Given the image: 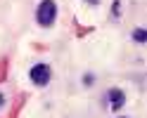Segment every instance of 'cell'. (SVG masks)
<instances>
[{
  "mask_svg": "<svg viewBox=\"0 0 147 118\" xmlns=\"http://www.w3.org/2000/svg\"><path fill=\"white\" fill-rule=\"evenodd\" d=\"M57 19V3L55 0H40L38 10H36V21H38L43 29H50Z\"/></svg>",
  "mask_w": 147,
  "mask_h": 118,
  "instance_id": "obj_1",
  "label": "cell"
},
{
  "mask_svg": "<svg viewBox=\"0 0 147 118\" xmlns=\"http://www.w3.org/2000/svg\"><path fill=\"white\" fill-rule=\"evenodd\" d=\"M126 104V95H123V90H119V87H112L107 92V106L112 109V111H119Z\"/></svg>",
  "mask_w": 147,
  "mask_h": 118,
  "instance_id": "obj_3",
  "label": "cell"
},
{
  "mask_svg": "<svg viewBox=\"0 0 147 118\" xmlns=\"http://www.w3.org/2000/svg\"><path fill=\"white\" fill-rule=\"evenodd\" d=\"M29 78H31L33 85L45 87V85L52 80V69H50L48 64H36V66H31V71H29Z\"/></svg>",
  "mask_w": 147,
  "mask_h": 118,
  "instance_id": "obj_2",
  "label": "cell"
},
{
  "mask_svg": "<svg viewBox=\"0 0 147 118\" xmlns=\"http://www.w3.org/2000/svg\"><path fill=\"white\" fill-rule=\"evenodd\" d=\"M86 3H90V5H97V3H100V0H86Z\"/></svg>",
  "mask_w": 147,
  "mask_h": 118,
  "instance_id": "obj_6",
  "label": "cell"
},
{
  "mask_svg": "<svg viewBox=\"0 0 147 118\" xmlns=\"http://www.w3.org/2000/svg\"><path fill=\"white\" fill-rule=\"evenodd\" d=\"M133 40L142 45V43L147 40V31H145V29H135V31H133Z\"/></svg>",
  "mask_w": 147,
  "mask_h": 118,
  "instance_id": "obj_4",
  "label": "cell"
},
{
  "mask_svg": "<svg viewBox=\"0 0 147 118\" xmlns=\"http://www.w3.org/2000/svg\"><path fill=\"white\" fill-rule=\"evenodd\" d=\"M3 106H5V97L0 95V109H3Z\"/></svg>",
  "mask_w": 147,
  "mask_h": 118,
  "instance_id": "obj_5",
  "label": "cell"
}]
</instances>
